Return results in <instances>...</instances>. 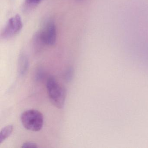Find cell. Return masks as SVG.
Wrapping results in <instances>:
<instances>
[{
  "label": "cell",
  "mask_w": 148,
  "mask_h": 148,
  "mask_svg": "<svg viewBox=\"0 0 148 148\" xmlns=\"http://www.w3.org/2000/svg\"><path fill=\"white\" fill-rule=\"evenodd\" d=\"M57 38V28L53 21H49L46 23L37 35L38 41L42 45L47 46L55 45Z\"/></svg>",
  "instance_id": "3957f363"
},
{
  "label": "cell",
  "mask_w": 148,
  "mask_h": 148,
  "mask_svg": "<svg viewBox=\"0 0 148 148\" xmlns=\"http://www.w3.org/2000/svg\"><path fill=\"white\" fill-rule=\"evenodd\" d=\"M13 130V126L12 125H6L1 129L0 132V145L11 136Z\"/></svg>",
  "instance_id": "8992f818"
},
{
  "label": "cell",
  "mask_w": 148,
  "mask_h": 148,
  "mask_svg": "<svg viewBox=\"0 0 148 148\" xmlns=\"http://www.w3.org/2000/svg\"><path fill=\"white\" fill-rule=\"evenodd\" d=\"M23 27V22L20 15L12 17L1 32V38L8 39L18 34Z\"/></svg>",
  "instance_id": "277c9868"
},
{
  "label": "cell",
  "mask_w": 148,
  "mask_h": 148,
  "mask_svg": "<svg viewBox=\"0 0 148 148\" xmlns=\"http://www.w3.org/2000/svg\"><path fill=\"white\" fill-rule=\"evenodd\" d=\"M29 66V61L27 56L24 53L20 55L18 60V73L21 77L25 75Z\"/></svg>",
  "instance_id": "5b68a950"
},
{
  "label": "cell",
  "mask_w": 148,
  "mask_h": 148,
  "mask_svg": "<svg viewBox=\"0 0 148 148\" xmlns=\"http://www.w3.org/2000/svg\"><path fill=\"white\" fill-rule=\"evenodd\" d=\"M66 80L68 82H71L73 79V70L72 67H70L66 72Z\"/></svg>",
  "instance_id": "ba28073f"
},
{
  "label": "cell",
  "mask_w": 148,
  "mask_h": 148,
  "mask_svg": "<svg viewBox=\"0 0 148 148\" xmlns=\"http://www.w3.org/2000/svg\"><path fill=\"white\" fill-rule=\"evenodd\" d=\"M42 0H26V2L29 5H35L39 4Z\"/></svg>",
  "instance_id": "30bf717a"
},
{
  "label": "cell",
  "mask_w": 148,
  "mask_h": 148,
  "mask_svg": "<svg viewBox=\"0 0 148 148\" xmlns=\"http://www.w3.org/2000/svg\"><path fill=\"white\" fill-rule=\"evenodd\" d=\"M35 79L38 81H41L45 76V71L41 67H38L35 73Z\"/></svg>",
  "instance_id": "52a82bcc"
},
{
  "label": "cell",
  "mask_w": 148,
  "mask_h": 148,
  "mask_svg": "<svg viewBox=\"0 0 148 148\" xmlns=\"http://www.w3.org/2000/svg\"><path fill=\"white\" fill-rule=\"evenodd\" d=\"M47 90L51 103L58 109L64 108L66 98V89L53 77H50L47 81Z\"/></svg>",
  "instance_id": "6da1fadb"
},
{
  "label": "cell",
  "mask_w": 148,
  "mask_h": 148,
  "mask_svg": "<svg viewBox=\"0 0 148 148\" xmlns=\"http://www.w3.org/2000/svg\"><path fill=\"white\" fill-rule=\"evenodd\" d=\"M23 126L28 130L38 132L40 130L44 124L43 114L36 110H29L23 112L21 116Z\"/></svg>",
  "instance_id": "7a4b0ae2"
},
{
  "label": "cell",
  "mask_w": 148,
  "mask_h": 148,
  "mask_svg": "<svg viewBox=\"0 0 148 148\" xmlns=\"http://www.w3.org/2000/svg\"><path fill=\"white\" fill-rule=\"evenodd\" d=\"M22 148H38V145L32 142H25L22 144Z\"/></svg>",
  "instance_id": "9c48e42d"
}]
</instances>
